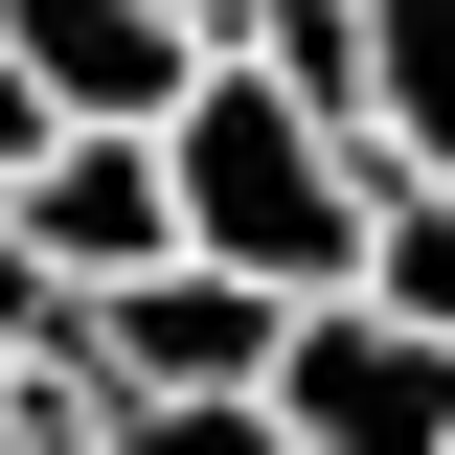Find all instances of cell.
Segmentation results:
<instances>
[{
	"mask_svg": "<svg viewBox=\"0 0 455 455\" xmlns=\"http://www.w3.org/2000/svg\"><path fill=\"white\" fill-rule=\"evenodd\" d=\"M160 205L205 274L251 296H364V228H387V160L341 137V114H296L251 46H205V92L160 114Z\"/></svg>",
	"mask_w": 455,
	"mask_h": 455,
	"instance_id": "cell-1",
	"label": "cell"
},
{
	"mask_svg": "<svg viewBox=\"0 0 455 455\" xmlns=\"http://www.w3.org/2000/svg\"><path fill=\"white\" fill-rule=\"evenodd\" d=\"M251 410H274V455H455V341L387 296H296Z\"/></svg>",
	"mask_w": 455,
	"mask_h": 455,
	"instance_id": "cell-2",
	"label": "cell"
},
{
	"mask_svg": "<svg viewBox=\"0 0 455 455\" xmlns=\"http://www.w3.org/2000/svg\"><path fill=\"white\" fill-rule=\"evenodd\" d=\"M274 319H296V296H251V274H205V251H160V274H114L92 319H68V364H92L114 410H205V387H274Z\"/></svg>",
	"mask_w": 455,
	"mask_h": 455,
	"instance_id": "cell-3",
	"label": "cell"
},
{
	"mask_svg": "<svg viewBox=\"0 0 455 455\" xmlns=\"http://www.w3.org/2000/svg\"><path fill=\"white\" fill-rule=\"evenodd\" d=\"M0 68L68 114V137H160L182 92H205V23L182 0H0Z\"/></svg>",
	"mask_w": 455,
	"mask_h": 455,
	"instance_id": "cell-4",
	"label": "cell"
},
{
	"mask_svg": "<svg viewBox=\"0 0 455 455\" xmlns=\"http://www.w3.org/2000/svg\"><path fill=\"white\" fill-rule=\"evenodd\" d=\"M0 228L46 251L68 296H114V274H160V251H182V205H160V137H46V160L0 182Z\"/></svg>",
	"mask_w": 455,
	"mask_h": 455,
	"instance_id": "cell-5",
	"label": "cell"
},
{
	"mask_svg": "<svg viewBox=\"0 0 455 455\" xmlns=\"http://www.w3.org/2000/svg\"><path fill=\"white\" fill-rule=\"evenodd\" d=\"M341 46H364V160L455 182V0H341Z\"/></svg>",
	"mask_w": 455,
	"mask_h": 455,
	"instance_id": "cell-6",
	"label": "cell"
},
{
	"mask_svg": "<svg viewBox=\"0 0 455 455\" xmlns=\"http://www.w3.org/2000/svg\"><path fill=\"white\" fill-rule=\"evenodd\" d=\"M364 296L455 341V182H387V228H364Z\"/></svg>",
	"mask_w": 455,
	"mask_h": 455,
	"instance_id": "cell-7",
	"label": "cell"
},
{
	"mask_svg": "<svg viewBox=\"0 0 455 455\" xmlns=\"http://www.w3.org/2000/svg\"><path fill=\"white\" fill-rule=\"evenodd\" d=\"M92 455H274V410H251V387H205V410H114V387H92Z\"/></svg>",
	"mask_w": 455,
	"mask_h": 455,
	"instance_id": "cell-8",
	"label": "cell"
},
{
	"mask_svg": "<svg viewBox=\"0 0 455 455\" xmlns=\"http://www.w3.org/2000/svg\"><path fill=\"white\" fill-rule=\"evenodd\" d=\"M182 23H205V46H228V0H182Z\"/></svg>",
	"mask_w": 455,
	"mask_h": 455,
	"instance_id": "cell-9",
	"label": "cell"
}]
</instances>
